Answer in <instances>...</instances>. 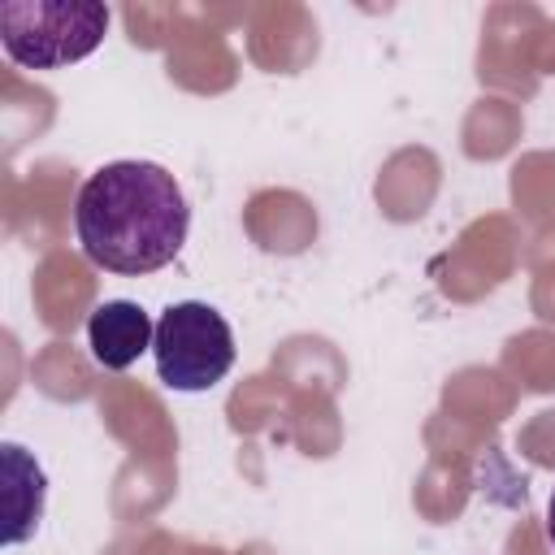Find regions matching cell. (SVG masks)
<instances>
[{"instance_id":"obj_1","label":"cell","mask_w":555,"mask_h":555,"mask_svg":"<svg viewBox=\"0 0 555 555\" xmlns=\"http://www.w3.org/2000/svg\"><path fill=\"white\" fill-rule=\"evenodd\" d=\"M191 208L178 178L152 160L100 165L74 199V234L82 256L104 273H156L178 260Z\"/></svg>"},{"instance_id":"obj_2","label":"cell","mask_w":555,"mask_h":555,"mask_svg":"<svg viewBox=\"0 0 555 555\" xmlns=\"http://www.w3.org/2000/svg\"><path fill=\"white\" fill-rule=\"evenodd\" d=\"M108 9L95 0H4L0 43L22 69H65L104 43Z\"/></svg>"},{"instance_id":"obj_3","label":"cell","mask_w":555,"mask_h":555,"mask_svg":"<svg viewBox=\"0 0 555 555\" xmlns=\"http://www.w3.org/2000/svg\"><path fill=\"white\" fill-rule=\"evenodd\" d=\"M152 356H156V377L169 390L199 395L212 390L234 369V330L212 304L182 299L156 317Z\"/></svg>"},{"instance_id":"obj_4","label":"cell","mask_w":555,"mask_h":555,"mask_svg":"<svg viewBox=\"0 0 555 555\" xmlns=\"http://www.w3.org/2000/svg\"><path fill=\"white\" fill-rule=\"evenodd\" d=\"M156 338V321L134 299H104L87 317V347L100 369L121 373L130 369Z\"/></svg>"},{"instance_id":"obj_5","label":"cell","mask_w":555,"mask_h":555,"mask_svg":"<svg viewBox=\"0 0 555 555\" xmlns=\"http://www.w3.org/2000/svg\"><path fill=\"white\" fill-rule=\"evenodd\" d=\"M0 468H4V542L17 546L43 520L48 477H43L39 460L17 442H0Z\"/></svg>"},{"instance_id":"obj_6","label":"cell","mask_w":555,"mask_h":555,"mask_svg":"<svg viewBox=\"0 0 555 555\" xmlns=\"http://www.w3.org/2000/svg\"><path fill=\"white\" fill-rule=\"evenodd\" d=\"M546 538H551V546H555V490H551V499H546Z\"/></svg>"}]
</instances>
